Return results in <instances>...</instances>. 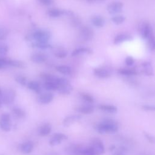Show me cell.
Listing matches in <instances>:
<instances>
[{
    "label": "cell",
    "instance_id": "obj_47",
    "mask_svg": "<svg viewBox=\"0 0 155 155\" xmlns=\"http://www.w3.org/2000/svg\"><path fill=\"white\" fill-rule=\"evenodd\" d=\"M89 2H102L105 0H86Z\"/></svg>",
    "mask_w": 155,
    "mask_h": 155
},
{
    "label": "cell",
    "instance_id": "obj_4",
    "mask_svg": "<svg viewBox=\"0 0 155 155\" xmlns=\"http://www.w3.org/2000/svg\"><path fill=\"white\" fill-rule=\"evenodd\" d=\"M16 97V92L11 88H7L2 91L0 95V101L1 103L9 105L12 104Z\"/></svg>",
    "mask_w": 155,
    "mask_h": 155
},
{
    "label": "cell",
    "instance_id": "obj_34",
    "mask_svg": "<svg viewBox=\"0 0 155 155\" xmlns=\"http://www.w3.org/2000/svg\"><path fill=\"white\" fill-rule=\"evenodd\" d=\"M15 80L17 83H18L19 84H20L22 86H26L28 83L27 78L21 74H18V75L15 76Z\"/></svg>",
    "mask_w": 155,
    "mask_h": 155
},
{
    "label": "cell",
    "instance_id": "obj_29",
    "mask_svg": "<svg viewBox=\"0 0 155 155\" xmlns=\"http://www.w3.org/2000/svg\"><path fill=\"white\" fill-rule=\"evenodd\" d=\"M47 15L51 18H58L62 15V10L57 8H51L47 11Z\"/></svg>",
    "mask_w": 155,
    "mask_h": 155
},
{
    "label": "cell",
    "instance_id": "obj_33",
    "mask_svg": "<svg viewBox=\"0 0 155 155\" xmlns=\"http://www.w3.org/2000/svg\"><path fill=\"white\" fill-rule=\"evenodd\" d=\"M79 96L82 100H84V101L88 103L94 102V97L88 93H87L85 92H81L79 93Z\"/></svg>",
    "mask_w": 155,
    "mask_h": 155
},
{
    "label": "cell",
    "instance_id": "obj_18",
    "mask_svg": "<svg viewBox=\"0 0 155 155\" xmlns=\"http://www.w3.org/2000/svg\"><path fill=\"white\" fill-rule=\"evenodd\" d=\"M132 39L131 36L128 34L125 33H120L116 36L114 39V44H119L125 41H130Z\"/></svg>",
    "mask_w": 155,
    "mask_h": 155
},
{
    "label": "cell",
    "instance_id": "obj_32",
    "mask_svg": "<svg viewBox=\"0 0 155 155\" xmlns=\"http://www.w3.org/2000/svg\"><path fill=\"white\" fill-rule=\"evenodd\" d=\"M43 87L48 91H55L57 90L58 88L57 84L53 82H44Z\"/></svg>",
    "mask_w": 155,
    "mask_h": 155
},
{
    "label": "cell",
    "instance_id": "obj_31",
    "mask_svg": "<svg viewBox=\"0 0 155 155\" xmlns=\"http://www.w3.org/2000/svg\"><path fill=\"white\" fill-rule=\"evenodd\" d=\"M68 54L67 51L62 48H58L54 51V55L58 58H64Z\"/></svg>",
    "mask_w": 155,
    "mask_h": 155
},
{
    "label": "cell",
    "instance_id": "obj_10",
    "mask_svg": "<svg viewBox=\"0 0 155 155\" xmlns=\"http://www.w3.org/2000/svg\"><path fill=\"white\" fill-rule=\"evenodd\" d=\"M82 118L80 114H71L67 116L62 121V124L65 127H69L75 122L80 120Z\"/></svg>",
    "mask_w": 155,
    "mask_h": 155
},
{
    "label": "cell",
    "instance_id": "obj_23",
    "mask_svg": "<svg viewBox=\"0 0 155 155\" xmlns=\"http://www.w3.org/2000/svg\"><path fill=\"white\" fill-rule=\"evenodd\" d=\"M92 50H91L89 48L87 47H79L76 49H75L73 52L71 53V56H76L78 55H79L82 53H88V54H91L92 53Z\"/></svg>",
    "mask_w": 155,
    "mask_h": 155
},
{
    "label": "cell",
    "instance_id": "obj_38",
    "mask_svg": "<svg viewBox=\"0 0 155 155\" xmlns=\"http://www.w3.org/2000/svg\"><path fill=\"white\" fill-rule=\"evenodd\" d=\"M8 51V47L7 44L0 42V55L4 56L5 55Z\"/></svg>",
    "mask_w": 155,
    "mask_h": 155
},
{
    "label": "cell",
    "instance_id": "obj_50",
    "mask_svg": "<svg viewBox=\"0 0 155 155\" xmlns=\"http://www.w3.org/2000/svg\"><path fill=\"white\" fill-rule=\"evenodd\" d=\"M1 92H2V90H1V88H0V95H1Z\"/></svg>",
    "mask_w": 155,
    "mask_h": 155
},
{
    "label": "cell",
    "instance_id": "obj_14",
    "mask_svg": "<svg viewBox=\"0 0 155 155\" xmlns=\"http://www.w3.org/2000/svg\"><path fill=\"white\" fill-rule=\"evenodd\" d=\"M153 32V28L148 23L142 24L140 27V35L143 39H147L148 36Z\"/></svg>",
    "mask_w": 155,
    "mask_h": 155
},
{
    "label": "cell",
    "instance_id": "obj_3",
    "mask_svg": "<svg viewBox=\"0 0 155 155\" xmlns=\"http://www.w3.org/2000/svg\"><path fill=\"white\" fill-rule=\"evenodd\" d=\"M56 84L57 91L62 94H69L73 90V87L68 79L64 78H58Z\"/></svg>",
    "mask_w": 155,
    "mask_h": 155
},
{
    "label": "cell",
    "instance_id": "obj_1",
    "mask_svg": "<svg viewBox=\"0 0 155 155\" xmlns=\"http://www.w3.org/2000/svg\"><path fill=\"white\" fill-rule=\"evenodd\" d=\"M117 122L112 119H105L95 126V130L100 134H112L118 130Z\"/></svg>",
    "mask_w": 155,
    "mask_h": 155
},
{
    "label": "cell",
    "instance_id": "obj_21",
    "mask_svg": "<svg viewBox=\"0 0 155 155\" xmlns=\"http://www.w3.org/2000/svg\"><path fill=\"white\" fill-rule=\"evenodd\" d=\"M98 108L99 110L108 113H116L117 111V108L116 106L110 104H101Z\"/></svg>",
    "mask_w": 155,
    "mask_h": 155
},
{
    "label": "cell",
    "instance_id": "obj_19",
    "mask_svg": "<svg viewBox=\"0 0 155 155\" xmlns=\"http://www.w3.org/2000/svg\"><path fill=\"white\" fill-rule=\"evenodd\" d=\"M34 148V145L33 142L31 141H27L24 142L20 145V150L24 154H29L30 153Z\"/></svg>",
    "mask_w": 155,
    "mask_h": 155
},
{
    "label": "cell",
    "instance_id": "obj_24",
    "mask_svg": "<svg viewBox=\"0 0 155 155\" xmlns=\"http://www.w3.org/2000/svg\"><path fill=\"white\" fill-rule=\"evenodd\" d=\"M12 113L13 115L18 119H22L25 117L26 114L24 110L18 107H14L12 108Z\"/></svg>",
    "mask_w": 155,
    "mask_h": 155
},
{
    "label": "cell",
    "instance_id": "obj_41",
    "mask_svg": "<svg viewBox=\"0 0 155 155\" xmlns=\"http://www.w3.org/2000/svg\"><path fill=\"white\" fill-rule=\"evenodd\" d=\"M71 25L74 27H78L81 25V20L78 18H76L74 16H71Z\"/></svg>",
    "mask_w": 155,
    "mask_h": 155
},
{
    "label": "cell",
    "instance_id": "obj_35",
    "mask_svg": "<svg viewBox=\"0 0 155 155\" xmlns=\"http://www.w3.org/2000/svg\"><path fill=\"white\" fill-rule=\"evenodd\" d=\"M147 39H148V44L150 49L153 51L155 49V40H154L153 32L151 33L148 36V37L147 38Z\"/></svg>",
    "mask_w": 155,
    "mask_h": 155
},
{
    "label": "cell",
    "instance_id": "obj_28",
    "mask_svg": "<svg viewBox=\"0 0 155 155\" xmlns=\"http://www.w3.org/2000/svg\"><path fill=\"white\" fill-rule=\"evenodd\" d=\"M117 72L119 74L125 76H133L137 74L136 70L129 68H120L117 70Z\"/></svg>",
    "mask_w": 155,
    "mask_h": 155
},
{
    "label": "cell",
    "instance_id": "obj_17",
    "mask_svg": "<svg viewBox=\"0 0 155 155\" xmlns=\"http://www.w3.org/2000/svg\"><path fill=\"white\" fill-rule=\"evenodd\" d=\"M94 107L90 104H87V105L79 106L76 108L77 111L84 114H91L94 111Z\"/></svg>",
    "mask_w": 155,
    "mask_h": 155
},
{
    "label": "cell",
    "instance_id": "obj_40",
    "mask_svg": "<svg viewBox=\"0 0 155 155\" xmlns=\"http://www.w3.org/2000/svg\"><path fill=\"white\" fill-rule=\"evenodd\" d=\"M80 155H95V154L94 153L91 148L90 147H88L87 148H82Z\"/></svg>",
    "mask_w": 155,
    "mask_h": 155
},
{
    "label": "cell",
    "instance_id": "obj_22",
    "mask_svg": "<svg viewBox=\"0 0 155 155\" xmlns=\"http://www.w3.org/2000/svg\"><path fill=\"white\" fill-rule=\"evenodd\" d=\"M40 77L44 81V82H55L56 84L58 78L54 75L46 73H41Z\"/></svg>",
    "mask_w": 155,
    "mask_h": 155
},
{
    "label": "cell",
    "instance_id": "obj_49",
    "mask_svg": "<svg viewBox=\"0 0 155 155\" xmlns=\"http://www.w3.org/2000/svg\"><path fill=\"white\" fill-rule=\"evenodd\" d=\"M1 105H2V103H1V101H0V108H1Z\"/></svg>",
    "mask_w": 155,
    "mask_h": 155
},
{
    "label": "cell",
    "instance_id": "obj_27",
    "mask_svg": "<svg viewBox=\"0 0 155 155\" xmlns=\"http://www.w3.org/2000/svg\"><path fill=\"white\" fill-rule=\"evenodd\" d=\"M56 69L58 72L65 75L70 74L72 71L71 68L67 65H59L56 67Z\"/></svg>",
    "mask_w": 155,
    "mask_h": 155
},
{
    "label": "cell",
    "instance_id": "obj_30",
    "mask_svg": "<svg viewBox=\"0 0 155 155\" xmlns=\"http://www.w3.org/2000/svg\"><path fill=\"white\" fill-rule=\"evenodd\" d=\"M31 45L33 47L40 48V49H47V48H52V46L48 44L47 42L44 43V42H33L31 43Z\"/></svg>",
    "mask_w": 155,
    "mask_h": 155
},
{
    "label": "cell",
    "instance_id": "obj_26",
    "mask_svg": "<svg viewBox=\"0 0 155 155\" xmlns=\"http://www.w3.org/2000/svg\"><path fill=\"white\" fill-rule=\"evenodd\" d=\"M143 71L145 74L147 76H152L153 74V71L151 64L149 62H145L142 64Z\"/></svg>",
    "mask_w": 155,
    "mask_h": 155
},
{
    "label": "cell",
    "instance_id": "obj_45",
    "mask_svg": "<svg viewBox=\"0 0 155 155\" xmlns=\"http://www.w3.org/2000/svg\"><path fill=\"white\" fill-rule=\"evenodd\" d=\"M125 148L123 147H120L119 150L116 151L113 155H125Z\"/></svg>",
    "mask_w": 155,
    "mask_h": 155
},
{
    "label": "cell",
    "instance_id": "obj_39",
    "mask_svg": "<svg viewBox=\"0 0 155 155\" xmlns=\"http://www.w3.org/2000/svg\"><path fill=\"white\" fill-rule=\"evenodd\" d=\"M9 67L8 65V59L0 57V69L5 68Z\"/></svg>",
    "mask_w": 155,
    "mask_h": 155
},
{
    "label": "cell",
    "instance_id": "obj_8",
    "mask_svg": "<svg viewBox=\"0 0 155 155\" xmlns=\"http://www.w3.org/2000/svg\"><path fill=\"white\" fill-rule=\"evenodd\" d=\"M67 139L68 137L66 134L61 133H55L51 137L49 141V144L51 146H55L60 144L62 141Z\"/></svg>",
    "mask_w": 155,
    "mask_h": 155
},
{
    "label": "cell",
    "instance_id": "obj_11",
    "mask_svg": "<svg viewBox=\"0 0 155 155\" xmlns=\"http://www.w3.org/2000/svg\"><path fill=\"white\" fill-rule=\"evenodd\" d=\"M53 94L50 92L40 93L37 98V101L41 104H48L53 99Z\"/></svg>",
    "mask_w": 155,
    "mask_h": 155
},
{
    "label": "cell",
    "instance_id": "obj_6",
    "mask_svg": "<svg viewBox=\"0 0 155 155\" xmlns=\"http://www.w3.org/2000/svg\"><path fill=\"white\" fill-rule=\"evenodd\" d=\"M93 150L95 155H102L105 152V147L101 140L99 139H94L91 141L90 146Z\"/></svg>",
    "mask_w": 155,
    "mask_h": 155
},
{
    "label": "cell",
    "instance_id": "obj_25",
    "mask_svg": "<svg viewBox=\"0 0 155 155\" xmlns=\"http://www.w3.org/2000/svg\"><path fill=\"white\" fill-rule=\"evenodd\" d=\"M8 65L9 67H13L19 68H24L26 67L25 64L24 62L10 59H8Z\"/></svg>",
    "mask_w": 155,
    "mask_h": 155
},
{
    "label": "cell",
    "instance_id": "obj_7",
    "mask_svg": "<svg viewBox=\"0 0 155 155\" xmlns=\"http://www.w3.org/2000/svg\"><path fill=\"white\" fill-rule=\"evenodd\" d=\"M79 35L82 39L85 41H91L94 36L93 30L88 26L81 27L79 31Z\"/></svg>",
    "mask_w": 155,
    "mask_h": 155
},
{
    "label": "cell",
    "instance_id": "obj_13",
    "mask_svg": "<svg viewBox=\"0 0 155 155\" xmlns=\"http://www.w3.org/2000/svg\"><path fill=\"white\" fill-rule=\"evenodd\" d=\"M94 74L99 78H107L111 76V71L106 68H97L94 70Z\"/></svg>",
    "mask_w": 155,
    "mask_h": 155
},
{
    "label": "cell",
    "instance_id": "obj_12",
    "mask_svg": "<svg viewBox=\"0 0 155 155\" xmlns=\"http://www.w3.org/2000/svg\"><path fill=\"white\" fill-rule=\"evenodd\" d=\"M48 59V56L42 53H34L31 56L30 59L33 62L36 64H41L46 61Z\"/></svg>",
    "mask_w": 155,
    "mask_h": 155
},
{
    "label": "cell",
    "instance_id": "obj_9",
    "mask_svg": "<svg viewBox=\"0 0 155 155\" xmlns=\"http://www.w3.org/2000/svg\"><path fill=\"white\" fill-rule=\"evenodd\" d=\"M123 8V4L119 1L113 2L107 7V11L110 14H116L120 12Z\"/></svg>",
    "mask_w": 155,
    "mask_h": 155
},
{
    "label": "cell",
    "instance_id": "obj_36",
    "mask_svg": "<svg viewBox=\"0 0 155 155\" xmlns=\"http://www.w3.org/2000/svg\"><path fill=\"white\" fill-rule=\"evenodd\" d=\"M125 18L122 15H116L111 18V21L116 25L121 24L124 22Z\"/></svg>",
    "mask_w": 155,
    "mask_h": 155
},
{
    "label": "cell",
    "instance_id": "obj_43",
    "mask_svg": "<svg viewBox=\"0 0 155 155\" xmlns=\"http://www.w3.org/2000/svg\"><path fill=\"white\" fill-rule=\"evenodd\" d=\"M142 108L146 111H154L155 107L152 105L147 104V105H142Z\"/></svg>",
    "mask_w": 155,
    "mask_h": 155
},
{
    "label": "cell",
    "instance_id": "obj_16",
    "mask_svg": "<svg viewBox=\"0 0 155 155\" xmlns=\"http://www.w3.org/2000/svg\"><path fill=\"white\" fill-rule=\"evenodd\" d=\"M91 22L93 25L96 27L100 28L102 27L105 24V19L100 15H95L93 16L91 18Z\"/></svg>",
    "mask_w": 155,
    "mask_h": 155
},
{
    "label": "cell",
    "instance_id": "obj_44",
    "mask_svg": "<svg viewBox=\"0 0 155 155\" xmlns=\"http://www.w3.org/2000/svg\"><path fill=\"white\" fill-rule=\"evenodd\" d=\"M143 134L145 136V137L147 138V139L151 143H154V137L153 136H152L151 135H150V134H148V133L145 132V131H143Z\"/></svg>",
    "mask_w": 155,
    "mask_h": 155
},
{
    "label": "cell",
    "instance_id": "obj_48",
    "mask_svg": "<svg viewBox=\"0 0 155 155\" xmlns=\"http://www.w3.org/2000/svg\"><path fill=\"white\" fill-rule=\"evenodd\" d=\"M114 148H115V146H114V145H111V146L110 147V150H113Z\"/></svg>",
    "mask_w": 155,
    "mask_h": 155
},
{
    "label": "cell",
    "instance_id": "obj_2",
    "mask_svg": "<svg viewBox=\"0 0 155 155\" xmlns=\"http://www.w3.org/2000/svg\"><path fill=\"white\" fill-rule=\"evenodd\" d=\"M51 33L45 30H39L26 36L25 39L27 41L34 40L35 42L46 43L51 38Z\"/></svg>",
    "mask_w": 155,
    "mask_h": 155
},
{
    "label": "cell",
    "instance_id": "obj_20",
    "mask_svg": "<svg viewBox=\"0 0 155 155\" xmlns=\"http://www.w3.org/2000/svg\"><path fill=\"white\" fill-rule=\"evenodd\" d=\"M27 86L28 88L35 91V93H36L38 94H40L41 93V91H42L41 86L39 84V83L36 81H29L27 83Z\"/></svg>",
    "mask_w": 155,
    "mask_h": 155
},
{
    "label": "cell",
    "instance_id": "obj_37",
    "mask_svg": "<svg viewBox=\"0 0 155 155\" xmlns=\"http://www.w3.org/2000/svg\"><path fill=\"white\" fill-rule=\"evenodd\" d=\"M8 30L4 27H0V41L5 40L8 35Z\"/></svg>",
    "mask_w": 155,
    "mask_h": 155
},
{
    "label": "cell",
    "instance_id": "obj_5",
    "mask_svg": "<svg viewBox=\"0 0 155 155\" xmlns=\"http://www.w3.org/2000/svg\"><path fill=\"white\" fill-rule=\"evenodd\" d=\"M0 128L4 131H9L12 128L10 116L8 113H3L0 117Z\"/></svg>",
    "mask_w": 155,
    "mask_h": 155
},
{
    "label": "cell",
    "instance_id": "obj_15",
    "mask_svg": "<svg viewBox=\"0 0 155 155\" xmlns=\"http://www.w3.org/2000/svg\"><path fill=\"white\" fill-rule=\"evenodd\" d=\"M51 124L49 123H45L39 127L38 133L41 136H46L51 133Z\"/></svg>",
    "mask_w": 155,
    "mask_h": 155
},
{
    "label": "cell",
    "instance_id": "obj_42",
    "mask_svg": "<svg viewBox=\"0 0 155 155\" xmlns=\"http://www.w3.org/2000/svg\"><path fill=\"white\" fill-rule=\"evenodd\" d=\"M125 63L127 66H131L134 64V60L133 59V57L131 56H128L127 57V58L125 59Z\"/></svg>",
    "mask_w": 155,
    "mask_h": 155
},
{
    "label": "cell",
    "instance_id": "obj_46",
    "mask_svg": "<svg viewBox=\"0 0 155 155\" xmlns=\"http://www.w3.org/2000/svg\"><path fill=\"white\" fill-rule=\"evenodd\" d=\"M38 1L44 5H50L53 3V0H38Z\"/></svg>",
    "mask_w": 155,
    "mask_h": 155
}]
</instances>
